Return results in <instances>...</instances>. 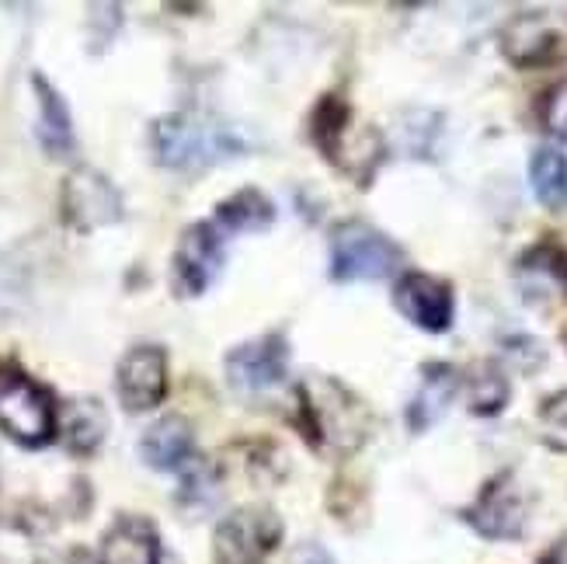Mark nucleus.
I'll return each mask as SVG.
<instances>
[{
	"mask_svg": "<svg viewBox=\"0 0 567 564\" xmlns=\"http://www.w3.org/2000/svg\"><path fill=\"white\" fill-rule=\"evenodd\" d=\"M151 146L157 164L171 171H203L244 151V143L227 126L195 112L161 115L151 130Z\"/></svg>",
	"mask_w": 567,
	"mask_h": 564,
	"instance_id": "nucleus-1",
	"label": "nucleus"
},
{
	"mask_svg": "<svg viewBox=\"0 0 567 564\" xmlns=\"http://www.w3.org/2000/svg\"><path fill=\"white\" fill-rule=\"evenodd\" d=\"M300 411H303V432L313 443H324L328 450L352 453L365 443L369 419L365 404L338 380H313L300 387Z\"/></svg>",
	"mask_w": 567,
	"mask_h": 564,
	"instance_id": "nucleus-2",
	"label": "nucleus"
},
{
	"mask_svg": "<svg viewBox=\"0 0 567 564\" xmlns=\"http://www.w3.org/2000/svg\"><path fill=\"white\" fill-rule=\"evenodd\" d=\"M53 394L14 362H0V432L24 450L49 447L56 435Z\"/></svg>",
	"mask_w": 567,
	"mask_h": 564,
	"instance_id": "nucleus-3",
	"label": "nucleus"
},
{
	"mask_svg": "<svg viewBox=\"0 0 567 564\" xmlns=\"http://www.w3.org/2000/svg\"><path fill=\"white\" fill-rule=\"evenodd\" d=\"M404 265L398 240L362 219H344L331 230V279L338 283H380Z\"/></svg>",
	"mask_w": 567,
	"mask_h": 564,
	"instance_id": "nucleus-4",
	"label": "nucleus"
},
{
	"mask_svg": "<svg viewBox=\"0 0 567 564\" xmlns=\"http://www.w3.org/2000/svg\"><path fill=\"white\" fill-rule=\"evenodd\" d=\"M60 209H63V224L81 234L112 227L122 219V213H126V206H122V192L112 185V178L87 164L73 167L63 178Z\"/></svg>",
	"mask_w": 567,
	"mask_h": 564,
	"instance_id": "nucleus-5",
	"label": "nucleus"
},
{
	"mask_svg": "<svg viewBox=\"0 0 567 564\" xmlns=\"http://www.w3.org/2000/svg\"><path fill=\"white\" fill-rule=\"evenodd\" d=\"M502 53L512 66L536 70L567 57V18L554 11H523L502 29Z\"/></svg>",
	"mask_w": 567,
	"mask_h": 564,
	"instance_id": "nucleus-6",
	"label": "nucleus"
},
{
	"mask_svg": "<svg viewBox=\"0 0 567 564\" xmlns=\"http://www.w3.org/2000/svg\"><path fill=\"white\" fill-rule=\"evenodd\" d=\"M282 541V523L272 509H240L216 526V564H261Z\"/></svg>",
	"mask_w": 567,
	"mask_h": 564,
	"instance_id": "nucleus-7",
	"label": "nucleus"
},
{
	"mask_svg": "<svg viewBox=\"0 0 567 564\" xmlns=\"http://www.w3.org/2000/svg\"><path fill=\"white\" fill-rule=\"evenodd\" d=\"M289 373V341L272 331L244 341L227 356V380L237 394H265L286 380Z\"/></svg>",
	"mask_w": 567,
	"mask_h": 564,
	"instance_id": "nucleus-8",
	"label": "nucleus"
},
{
	"mask_svg": "<svg viewBox=\"0 0 567 564\" xmlns=\"http://www.w3.org/2000/svg\"><path fill=\"white\" fill-rule=\"evenodd\" d=\"M526 509L529 505L519 481H515L512 471H505L484 484L481 499L463 512V520L487 541H515L526 526Z\"/></svg>",
	"mask_w": 567,
	"mask_h": 564,
	"instance_id": "nucleus-9",
	"label": "nucleus"
},
{
	"mask_svg": "<svg viewBox=\"0 0 567 564\" xmlns=\"http://www.w3.org/2000/svg\"><path fill=\"white\" fill-rule=\"evenodd\" d=\"M115 390L126 411H151L167 394V356L161 346H136L122 356L115 370Z\"/></svg>",
	"mask_w": 567,
	"mask_h": 564,
	"instance_id": "nucleus-10",
	"label": "nucleus"
},
{
	"mask_svg": "<svg viewBox=\"0 0 567 564\" xmlns=\"http://www.w3.org/2000/svg\"><path fill=\"white\" fill-rule=\"evenodd\" d=\"M175 286L185 297H203V293L219 279L224 268V240H219L213 224H192L175 252Z\"/></svg>",
	"mask_w": 567,
	"mask_h": 564,
	"instance_id": "nucleus-11",
	"label": "nucleus"
},
{
	"mask_svg": "<svg viewBox=\"0 0 567 564\" xmlns=\"http://www.w3.org/2000/svg\"><path fill=\"white\" fill-rule=\"evenodd\" d=\"M393 304L408 317L414 328L442 335L453 325V289L425 273H408L401 276L398 289H393Z\"/></svg>",
	"mask_w": 567,
	"mask_h": 564,
	"instance_id": "nucleus-12",
	"label": "nucleus"
},
{
	"mask_svg": "<svg viewBox=\"0 0 567 564\" xmlns=\"http://www.w3.org/2000/svg\"><path fill=\"white\" fill-rule=\"evenodd\" d=\"M519 286L526 293V304L550 307L567 300V252L557 240H539L519 258Z\"/></svg>",
	"mask_w": 567,
	"mask_h": 564,
	"instance_id": "nucleus-13",
	"label": "nucleus"
},
{
	"mask_svg": "<svg viewBox=\"0 0 567 564\" xmlns=\"http://www.w3.org/2000/svg\"><path fill=\"white\" fill-rule=\"evenodd\" d=\"M97 564H161L157 530L140 516H122L102 536Z\"/></svg>",
	"mask_w": 567,
	"mask_h": 564,
	"instance_id": "nucleus-14",
	"label": "nucleus"
},
{
	"mask_svg": "<svg viewBox=\"0 0 567 564\" xmlns=\"http://www.w3.org/2000/svg\"><path fill=\"white\" fill-rule=\"evenodd\" d=\"M32 91L39 102V122H35V136L42 143V151L49 157H66L73 151V119L63 102V94L53 88V81L45 73H32Z\"/></svg>",
	"mask_w": 567,
	"mask_h": 564,
	"instance_id": "nucleus-15",
	"label": "nucleus"
},
{
	"mask_svg": "<svg viewBox=\"0 0 567 564\" xmlns=\"http://www.w3.org/2000/svg\"><path fill=\"white\" fill-rule=\"evenodd\" d=\"M192 425L182 414H164L140 439V457L154 471H178L192 460Z\"/></svg>",
	"mask_w": 567,
	"mask_h": 564,
	"instance_id": "nucleus-16",
	"label": "nucleus"
},
{
	"mask_svg": "<svg viewBox=\"0 0 567 564\" xmlns=\"http://www.w3.org/2000/svg\"><path fill=\"white\" fill-rule=\"evenodd\" d=\"M460 373L446 362H429L422 370V387H417L414 401L408 404V425L414 432H425L435 419H442V411L450 408L456 398Z\"/></svg>",
	"mask_w": 567,
	"mask_h": 564,
	"instance_id": "nucleus-17",
	"label": "nucleus"
},
{
	"mask_svg": "<svg viewBox=\"0 0 567 564\" xmlns=\"http://www.w3.org/2000/svg\"><path fill=\"white\" fill-rule=\"evenodd\" d=\"M216 224L234 234H258L276 224V206L258 188H240L216 206Z\"/></svg>",
	"mask_w": 567,
	"mask_h": 564,
	"instance_id": "nucleus-18",
	"label": "nucleus"
},
{
	"mask_svg": "<svg viewBox=\"0 0 567 564\" xmlns=\"http://www.w3.org/2000/svg\"><path fill=\"white\" fill-rule=\"evenodd\" d=\"M529 182L539 206L550 213L567 209V157L557 146H539L529 161Z\"/></svg>",
	"mask_w": 567,
	"mask_h": 564,
	"instance_id": "nucleus-19",
	"label": "nucleus"
},
{
	"mask_svg": "<svg viewBox=\"0 0 567 564\" xmlns=\"http://www.w3.org/2000/svg\"><path fill=\"white\" fill-rule=\"evenodd\" d=\"M66 447L73 453H94L97 447L105 443V432H109V419L97 401L91 398H78L66 408Z\"/></svg>",
	"mask_w": 567,
	"mask_h": 564,
	"instance_id": "nucleus-20",
	"label": "nucleus"
},
{
	"mask_svg": "<svg viewBox=\"0 0 567 564\" xmlns=\"http://www.w3.org/2000/svg\"><path fill=\"white\" fill-rule=\"evenodd\" d=\"M466 401L474 414H498L508 404V380L495 362H481L466 377Z\"/></svg>",
	"mask_w": 567,
	"mask_h": 564,
	"instance_id": "nucleus-21",
	"label": "nucleus"
},
{
	"mask_svg": "<svg viewBox=\"0 0 567 564\" xmlns=\"http://www.w3.org/2000/svg\"><path fill=\"white\" fill-rule=\"evenodd\" d=\"M539 432H544V443L550 450L567 453V390L539 404Z\"/></svg>",
	"mask_w": 567,
	"mask_h": 564,
	"instance_id": "nucleus-22",
	"label": "nucleus"
},
{
	"mask_svg": "<svg viewBox=\"0 0 567 564\" xmlns=\"http://www.w3.org/2000/svg\"><path fill=\"white\" fill-rule=\"evenodd\" d=\"M539 119H544V126H547L550 136H557L560 143H567V78L544 94V105H539Z\"/></svg>",
	"mask_w": 567,
	"mask_h": 564,
	"instance_id": "nucleus-23",
	"label": "nucleus"
},
{
	"mask_svg": "<svg viewBox=\"0 0 567 564\" xmlns=\"http://www.w3.org/2000/svg\"><path fill=\"white\" fill-rule=\"evenodd\" d=\"M292 564H334V557H331L328 551H320V547L307 544L300 554H296V561H292Z\"/></svg>",
	"mask_w": 567,
	"mask_h": 564,
	"instance_id": "nucleus-24",
	"label": "nucleus"
},
{
	"mask_svg": "<svg viewBox=\"0 0 567 564\" xmlns=\"http://www.w3.org/2000/svg\"><path fill=\"white\" fill-rule=\"evenodd\" d=\"M547 564H567V541H560V544L554 547V554H550Z\"/></svg>",
	"mask_w": 567,
	"mask_h": 564,
	"instance_id": "nucleus-25",
	"label": "nucleus"
}]
</instances>
